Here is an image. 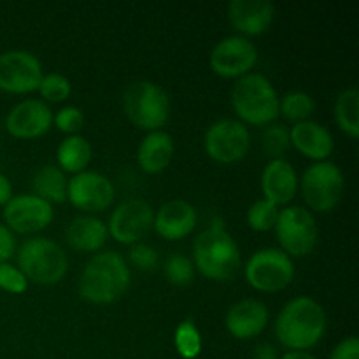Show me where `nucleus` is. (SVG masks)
I'll return each instance as SVG.
<instances>
[{
	"label": "nucleus",
	"instance_id": "1",
	"mask_svg": "<svg viewBox=\"0 0 359 359\" xmlns=\"http://www.w3.org/2000/svg\"><path fill=\"white\" fill-rule=\"evenodd\" d=\"M326 332L325 309L311 297L287 302L276 321V337L291 351H307L321 342Z\"/></svg>",
	"mask_w": 359,
	"mask_h": 359
},
{
	"label": "nucleus",
	"instance_id": "2",
	"mask_svg": "<svg viewBox=\"0 0 359 359\" xmlns=\"http://www.w3.org/2000/svg\"><path fill=\"white\" fill-rule=\"evenodd\" d=\"M130 279L132 273L119 252H98L86 263L81 273L79 294L90 304H112L128 291Z\"/></svg>",
	"mask_w": 359,
	"mask_h": 359
},
{
	"label": "nucleus",
	"instance_id": "3",
	"mask_svg": "<svg viewBox=\"0 0 359 359\" xmlns=\"http://www.w3.org/2000/svg\"><path fill=\"white\" fill-rule=\"evenodd\" d=\"M193 265L210 280L233 279L241 269V249L223 223L216 221L193 244Z\"/></svg>",
	"mask_w": 359,
	"mask_h": 359
},
{
	"label": "nucleus",
	"instance_id": "4",
	"mask_svg": "<svg viewBox=\"0 0 359 359\" xmlns=\"http://www.w3.org/2000/svg\"><path fill=\"white\" fill-rule=\"evenodd\" d=\"M231 107L238 118L249 125H270L279 116V97L269 77L249 72L235 83L231 90Z\"/></svg>",
	"mask_w": 359,
	"mask_h": 359
},
{
	"label": "nucleus",
	"instance_id": "5",
	"mask_svg": "<svg viewBox=\"0 0 359 359\" xmlns=\"http://www.w3.org/2000/svg\"><path fill=\"white\" fill-rule=\"evenodd\" d=\"M18 269L27 280H34L41 286H53L65 277L69 259L62 245L51 238H28L18 251Z\"/></svg>",
	"mask_w": 359,
	"mask_h": 359
},
{
	"label": "nucleus",
	"instance_id": "6",
	"mask_svg": "<svg viewBox=\"0 0 359 359\" xmlns=\"http://www.w3.org/2000/svg\"><path fill=\"white\" fill-rule=\"evenodd\" d=\"M123 111L126 118L142 130H160L170 116V100L160 84L135 81L123 91Z\"/></svg>",
	"mask_w": 359,
	"mask_h": 359
},
{
	"label": "nucleus",
	"instance_id": "7",
	"mask_svg": "<svg viewBox=\"0 0 359 359\" xmlns=\"http://www.w3.org/2000/svg\"><path fill=\"white\" fill-rule=\"evenodd\" d=\"M346 189L342 170L333 161H316L302 175V193L316 212H330L339 205Z\"/></svg>",
	"mask_w": 359,
	"mask_h": 359
},
{
	"label": "nucleus",
	"instance_id": "8",
	"mask_svg": "<svg viewBox=\"0 0 359 359\" xmlns=\"http://www.w3.org/2000/svg\"><path fill=\"white\" fill-rule=\"evenodd\" d=\"M293 259L283 249H259L245 265V279L249 286L263 293H276L293 283Z\"/></svg>",
	"mask_w": 359,
	"mask_h": 359
},
{
	"label": "nucleus",
	"instance_id": "9",
	"mask_svg": "<svg viewBox=\"0 0 359 359\" xmlns=\"http://www.w3.org/2000/svg\"><path fill=\"white\" fill-rule=\"evenodd\" d=\"M276 235L283 251L287 256H309L318 245V223H316L312 212L298 205L286 207L279 210L276 221Z\"/></svg>",
	"mask_w": 359,
	"mask_h": 359
},
{
	"label": "nucleus",
	"instance_id": "10",
	"mask_svg": "<svg viewBox=\"0 0 359 359\" xmlns=\"http://www.w3.org/2000/svg\"><path fill=\"white\" fill-rule=\"evenodd\" d=\"M203 146L212 160L219 163H235L248 154L251 147V133L242 121L224 118L214 121L207 128Z\"/></svg>",
	"mask_w": 359,
	"mask_h": 359
},
{
	"label": "nucleus",
	"instance_id": "11",
	"mask_svg": "<svg viewBox=\"0 0 359 359\" xmlns=\"http://www.w3.org/2000/svg\"><path fill=\"white\" fill-rule=\"evenodd\" d=\"M42 79V65L37 56L21 49L0 55V90L7 93H30Z\"/></svg>",
	"mask_w": 359,
	"mask_h": 359
},
{
	"label": "nucleus",
	"instance_id": "12",
	"mask_svg": "<svg viewBox=\"0 0 359 359\" xmlns=\"http://www.w3.org/2000/svg\"><path fill=\"white\" fill-rule=\"evenodd\" d=\"M154 212L144 200L130 198L119 203L109 217L107 231L119 244H137L153 226Z\"/></svg>",
	"mask_w": 359,
	"mask_h": 359
},
{
	"label": "nucleus",
	"instance_id": "13",
	"mask_svg": "<svg viewBox=\"0 0 359 359\" xmlns=\"http://www.w3.org/2000/svg\"><path fill=\"white\" fill-rule=\"evenodd\" d=\"M114 196V184L98 172H79L67 184V198L74 207L86 212H102L111 205Z\"/></svg>",
	"mask_w": 359,
	"mask_h": 359
},
{
	"label": "nucleus",
	"instance_id": "14",
	"mask_svg": "<svg viewBox=\"0 0 359 359\" xmlns=\"http://www.w3.org/2000/svg\"><path fill=\"white\" fill-rule=\"evenodd\" d=\"M258 62L255 44L241 35H231L217 42L210 53V67L221 77H242Z\"/></svg>",
	"mask_w": 359,
	"mask_h": 359
},
{
	"label": "nucleus",
	"instance_id": "15",
	"mask_svg": "<svg viewBox=\"0 0 359 359\" xmlns=\"http://www.w3.org/2000/svg\"><path fill=\"white\" fill-rule=\"evenodd\" d=\"M55 217L51 203L37 195L13 196L4 207V219L9 230L18 233H35L48 226Z\"/></svg>",
	"mask_w": 359,
	"mask_h": 359
},
{
	"label": "nucleus",
	"instance_id": "16",
	"mask_svg": "<svg viewBox=\"0 0 359 359\" xmlns=\"http://www.w3.org/2000/svg\"><path fill=\"white\" fill-rule=\"evenodd\" d=\"M53 125V112L44 102L23 100L11 109L6 118L7 132L18 139H37Z\"/></svg>",
	"mask_w": 359,
	"mask_h": 359
},
{
	"label": "nucleus",
	"instance_id": "17",
	"mask_svg": "<svg viewBox=\"0 0 359 359\" xmlns=\"http://www.w3.org/2000/svg\"><path fill=\"white\" fill-rule=\"evenodd\" d=\"M276 9L269 0H231L228 20L235 30L245 35H262L272 25Z\"/></svg>",
	"mask_w": 359,
	"mask_h": 359
},
{
	"label": "nucleus",
	"instance_id": "18",
	"mask_svg": "<svg viewBox=\"0 0 359 359\" xmlns=\"http://www.w3.org/2000/svg\"><path fill=\"white\" fill-rule=\"evenodd\" d=\"M196 221L198 216L191 203L184 200H170L154 214L153 226L156 228L158 235L167 241H182L195 230Z\"/></svg>",
	"mask_w": 359,
	"mask_h": 359
},
{
	"label": "nucleus",
	"instance_id": "19",
	"mask_svg": "<svg viewBox=\"0 0 359 359\" xmlns=\"http://www.w3.org/2000/svg\"><path fill=\"white\" fill-rule=\"evenodd\" d=\"M298 177L293 165L284 158H276L266 163L262 172V191L265 200L273 205H286L294 198Z\"/></svg>",
	"mask_w": 359,
	"mask_h": 359
},
{
	"label": "nucleus",
	"instance_id": "20",
	"mask_svg": "<svg viewBox=\"0 0 359 359\" xmlns=\"http://www.w3.org/2000/svg\"><path fill=\"white\" fill-rule=\"evenodd\" d=\"M226 330L238 340H251L265 330L269 323V309L259 300H241L226 312Z\"/></svg>",
	"mask_w": 359,
	"mask_h": 359
},
{
	"label": "nucleus",
	"instance_id": "21",
	"mask_svg": "<svg viewBox=\"0 0 359 359\" xmlns=\"http://www.w3.org/2000/svg\"><path fill=\"white\" fill-rule=\"evenodd\" d=\"M290 140L304 156L316 161H326V158L332 154L335 142L333 135L326 126L318 121H302L294 123L290 132Z\"/></svg>",
	"mask_w": 359,
	"mask_h": 359
},
{
	"label": "nucleus",
	"instance_id": "22",
	"mask_svg": "<svg viewBox=\"0 0 359 359\" xmlns=\"http://www.w3.org/2000/svg\"><path fill=\"white\" fill-rule=\"evenodd\" d=\"M109 237L107 224L93 216H77L65 230L67 244L79 252H97L105 245Z\"/></svg>",
	"mask_w": 359,
	"mask_h": 359
},
{
	"label": "nucleus",
	"instance_id": "23",
	"mask_svg": "<svg viewBox=\"0 0 359 359\" xmlns=\"http://www.w3.org/2000/svg\"><path fill=\"white\" fill-rule=\"evenodd\" d=\"M174 139L170 133L163 130H154L149 132L140 142L139 151H137V161L140 168L147 174H160L174 156Z\"/></svg>",
	"mask_w": 359,
	"mask_h": 359
},
{
	"label": "nucleus",
	"instance_id": "24",
	"mask_svg": "<svg viewBox=\"0 0 359 359\" xmlns=\"http://www.w3.org/2000/svg\"><path fill=\"white\" fill-rule=\"evenodd\" d=\"M67 184L65 172L60 170L55 165H44L35 172L32 179V188L39 198L46 202L63 203L67 200Z\"/></svg>",
	"mask_w": 359,
	"mask_h": 359
},
{
	"label": "nucleus",
	"instance_id": "25",
	"mask_svg": "<svg viewBox=\"0 0 359 359\" xmlns=\"http://www.w3.org/2000/svg\"><path fill=\"white\" fill-rule=\"evenodd\" d=\"M56 158H58L60 170L79 174L90 165L93 151L84 137L70 135L60 142L58 149H56Z\"/></svg>",
	"mask_w": 359,
	"mask_h": 359
},
{
	"label": "nucleus",
	"instance_id": "26",
	"mask_svg": "<svg viewBox=\"0 0 359 359\" xmlns=\"http://www.w3.org/2000/svg\"><path fill=\"white\" fill-rule=\"evenodd\" d=\"M335 119L342 132L356 139L359 135V91L358 88H347L337 97Z\"/></svg>",
	"mask_w": 359,
	"mask_h": 359
},
{
	"label": "nucleus",
	"instance_id": "27",
	"mask_svg": "<svg viewBox=\"0 0 359 359\" xmlns=\"http://www.w3.org/2000/svg\"><path fill=\"white\" fill-rule=\"evenodd\" d=\"M314 109V98L305 91H290L284 95L283 100H279V114L294 123L307 121Z\"/></svg>",
	"mask_w": 359,
	"mask_h": 359
},
{
	"label": "nucleus",
	"instance_id": "28",
	"mask_svg": "<svg viewBox=\"0 0 359 359\" xmlns=\"http://www.w3.org/2000/svg\"><path fill=\"white\" fill-rule=\"evenodd\" d=\"M174 344L179 356L184 359H195L202 353V335L191 319H186L175 328Z\"/></svg>",
	"mask_w": 359,
	"mask_h": 359
},
{
	"label": "nucleus",
	"instance_id": "29",
	"mask_svg": "<svg viewBox=\"0 0 359 359\" xmlns=\"http://www.w3.org/2000/svg\"><path fill=\"white\" fill-rule=\"evenodd\" d=\"M165 273H167V279L174 286H188V284L193 283V277H195V265H193L188 256L181 255V252H174L165 262Z\"/></svg>",
	"mask_w": 359,
	"mask_h": 359
},
{
	"label": "nucleus",
	"instance_id": "30",
	"mask_svg": "<svg viewBox=\"0 0 359 359\" xmlns=\"http://www.w3.org/2000/svg\"><path fill=\"white\" fill-rule=\"evenodd\" d=\"M279 209L269 200H258L248 210V223L255 231H269L276 226Z\"/></svg>",
	"mask_w": 359,
	"mask_h": 359
},
{
	"label": "nucleus",
	"instance_id": "31",
	"mask_svg": "<svg viewBox=\"0 0 359 359\" xmlns=\"http://www.w3.org/2000/svg\"><path fill=\"white\" fill-rule=\"evenodd\" d=\"M37 90L41 93V97L46 98V100L63 102L69 98L70 91H72V84H70V81L63 74L51 72L42 76Z\"/></svg>",
	"mask_w": 359,
	"mask_h": 359
},
{
	"label": "nucleus",
	"instance_id": "32",
	"mask_svg": "<svg viewBox=\"0 0 359 359\" xmlns=\"http://www.w3.org/2000/svg\"><path fill=\"white\" fill-rule=\"evenodd\" d=\"M263 149H265L266 156L272 160L276 158H283L286 149L290 147V130L283 125H270L269 128L263 132Z\"/></svg>",
	"mask_w": 359,
	"mask_h": 359
},
{
	"label": "nucleus",
	"instance_id": "33",
	"mask_svg": "<svg viewBox=\"0 0 359 359\" xmlns=\"http://www.w3.org/2000/svg\"><path fill=\"white\" fill-rule=\"evenodd\" d=\"M130 262L137 270L142 272H153L156 270L158 263H160V255L153 245L147 244H135L130 249Z\"/></svg>",
	"mask_w": 359,
	"mask_h": 359
},
{
	"label": "nucleus",
	"instance_id": "34",
	"mask_svg": "<svg viewBox=\"0 0 359 359\" xmlns=\"http://www.w3.org/2000/svg\"><path fill=\"white\" fill-rule=\"evenodd\" d=\"M0 287L7 293L20 294L27 291L28 280L18 266L9 265V263H0Z\"/></svg>",
	"mask_w": 359,
	"mask_h": 359
},
{
	"label": "nucleus",
	"instance_id": "35",
	"mask_svg": "<svg viewBox=\"0 0 359 359\" xmlns=\"http://www.w3.org/2000/svg\"><path fill=\"white\" fill-rule=\"evenodd\" d=\"M53 123H55L56 128H58L60 132L76 135V133L83 128V123H84L83 111L74 107V105L63 107L56 112V116H53Z\"/></svg>",
	"mask_w": 359,
	"mask_h": 359
},
{
	"label": "nucleus",
	"instance_id": "36",
	"mask_svg": "<svg viewBox=\"0 0 359 359\" xmlns=\"http://www.w3.org/2000/svg\"><path fill=\"white\" fill-rule=\"evenodd\" d=\"M330 359H359L358 337H347V339L340 340L330 354Z\"/></svg>",
	"mask_w": 359,
	"mask_h": 359
},
{
	"label": "nucleus",
	"instance_id": "37",
	"mask_svg": "<svg viewBox=\"0 0 359 359\" xmlns=\"http://www.w3.org/2000/svg\"><path fill=\"white\" fill-rule=\"evenodd\" d=\"M16 242H14L13 233L7 226L0 224V263H7V259L14 255Z\"/></svg>",
	"mask_w": 359,
	"mask_h": 359
},
{
	"label": "nucleus",
	"instance_id": "38",
	"mask_svg": "<svg viewBox=\"0 0 359 359\" xmlns=\"http://www.w3.org/2000/svg\"><path fill=\"white\" fill-rule=\"evenodd\" d=\"M11 198H13V186L6 175L0 174V205H6Z\"/></svg>",
	"mask_w": 359,
	"mask_h": 359
},
{
	"label": "nucleus",
	"instance_id": "39",
	"mask_svg": "<svg viewBox=\"0 0 359 359\" xmlns=\"http://www.w3.org/2000/svg\"><path fill=\"white\" fill-rule=\"evenodd\" d=\"M255 359H279V358H277V351L273 349L270 344H262V346L256 347Z\"/></svg>",
	"mask_w": 359,
	"mask_h": 359
},
{
	"label": "nucleus",
	"instance_id": "40",
	"mask_svg": "<svg viewBox=\"0 0 359 359\" xmlns=\"http://www.w3.org/2000/svg\"><path fill=\"white\" fill-rule=\"evenodd\" d=\"M280 359H318L316 356H312V354L305 353V351H290V353L284 354Z\"/></svg>",
	"mask_w": 359,
	"mask_h": 359
}]
</instances>
